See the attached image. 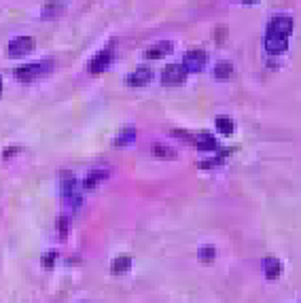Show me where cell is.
I'll return each instance as SVG.
<instances>
[{"label":"cell","mask_w":301,"mask_h":303,"mask_svg":"<svg viewBox=\"0 0 301 303\" xmlns=\"http://www.w3.org/2000/svg\"><path fill=\"white\" fill-rule=\"evenodd\" d=\"M51 66H53V62L26 64V66L15 68V77H17V81H21V83H32V81H38L40 77H45L47 72L51 70Z\"/></svg>","instance_id":"6da1fadb"},{"label":"cell","mask_w":301,"mask_h":303,"mask_svg":"<svg viewBox=\"0 0 301 303\" xmlns=\"http://www.w3.org/2000/svg\"><path fill=\"white\" fill-rule=\"evenodd\" d=\"M34 45L36 42L32 36H17L7 45V55L9 57H24L34 51Z\"/></svg>","instance_id":"7a4b0ae2"},{"label":"cell","mask_w":301,"mask_h":303,"mask_svg":"<svg viewBox=\"0 0 301 303\" xmlns=\"http://www.w3.org/2000/svg\"><path fill=\"white\" fill-rule=\"evenodd\" d=\"M291 32H293V19L289 15H276L267 24V34H271V36L289 38Z\"/></svg>","instance_id":"3957f363"},{"label":"cell","mask_w":301,"mask_h":303,"mask_svg":"<svg viewBox=\"0 0 301 303\" xmlns=\"http://www.w3.org/2000/svg\"><path fill=\"white\" fill-rule=\"evenodd\" d=\"M187 81V70L182 64H168L161 72V83L164 85H182Z\"/></svg>","instance_id":"277c9868"},{"label":"cell","mask_w":301,"mask_h":303,"mask_svg":"<svg viewBox=\"0 0 301 303\" xmlns=\"http://www.w3.org/2000/svg\"><path fill=\"white\" fill-rule=\"evenodd\" d=\"M206 51H202V49H193V51H189L187 55H184V60H182V68L187 70V75L189 72H199V70H204V66H206Z\"/></svg>","instance_id":"5b68a950"},{"label":"cell","mask_w":301,"mask_h":303,"mask_svg":"<svg viewBox=\"0 0 301 303\" xmlns=\"http://www.w3.org/2000/svg\"><path fill=\"white\" fill-rule=\"evenodd\" d=\"M112 55H114V51H112V47H106V49H102L100 51L94 60L89 62V72L91 75H100V72H104L108 66H110V62H112Z\"/></svg>","instance_id":"8992f818"},{"label":"cell","mask_w":301,"mask_h":303,"mask_svg":"<svg viewBox=\"0 0 301 303\" xmlns=\"http://www.w3.org/2000/svg\"><path fill=\"white\" fill-rule=\"evenodd\" d=\"M62 197L68 201V204H73L75 208L81 206L83 197H81V193H79V182H77L75 178H68V180L62 184Z\"/></svg>","instance_id":"52a82bcc"},{"label":"cell","mask_w":301,"mask_h":303,"mask_svg":"<svg viewBox=\"0 0 301 303\" xmlns=\"http://www.w3.org/2000/svg\"><path fill=\"white\" fill-rule=\"evenodd\" d=\"M151 79H153L151 68L140 66L138 70L132 72V75H127V77H125V85H130V87H142V85H147Z\"/></svg>","instance_id":"ba28073f"},{"label":"cell","mask_w":301,"mask_h":303,"mask_svg":"<svg viewBox=\"0 0 301 303\" xmlns=\"http://www.w3.org/2000/svg\"><path fill=\"white\" fill-rule=\"evenodd\" d=\"M265 51L271 53V55H280L289 49V40L282 38V36H271V34H265Z\"/></svg>","instance_id":"9c48e42d"},{"label":"cell","mask_w":301,"mask_h":303,"mask_svg":"<svg viewBox=\"0 0 301 303\" xmlns=\"http://www.w3.org/2000/svg\"><path fill=\"white\" fill-rule=\"evenodd\" d=\"M110 176V170L108 168H96V170H91L89 174H87V178L83 180V187L85 189H94V187H98L102 180H106Z\"/></svg>","instance_id":"30bf717a"},{"label":"cell","mask_w":301,"mask_h":303,"mask_svg":"<svg viewBox=\"0 0 301 303\" xmlns=\"http://www.w3.org/2000/svg\"><path fill=\"white\" fill-rule=\"evenodd\" d=\"M263 271H265V278H269V280L280 278L282 276V263H280V259L265 257L263 259Z\"/></svg>","instance_id":"8fae6325"},{"label":"cell","mask_w":301,"mask_h":303,"mask_svg":"<svg viewBox=\"0 0 301 303\" xmlns=\"http://www.w3.org/2000/svg\"><path fill=\"white\" fill-rule=\"evenodd\" d=\"M170 51H172V42L164 40V42H157V45L149 47V49L145 51V57H147V60H159V57L168 55Z\"/></svg>","instance_id":"7c38bea8"},{"label":"cell","mask_w":301,"mask_h":303,"mask_svg":"<svg viewBox=\"0 0 301 303\" xmlns=\"http://www.w3.org/2000/svg\"><path fill=\"white\" fill-rule=\"evenodd\" d=\"M193 144H195L197 151H204V153L217 149V140H214L210 134H199V136H195V138H193Z\"/></svg>","instance_id":"4fadbf2b"},{"label":"cell","mask_w":301,"mask_h":303,"mask_svg":"<svg viewBox=\"0 0 301 303\" xmlns=\"http://www.w3.org/2000/svg\"><path fill=\"white\" fill-rule=\"evenodd\" d=\"M132 267V257L130 254H121L112 261V273H117V276H123V273H127Z\"/></svg>","instance_id":"5bb4252c"},{"label":"cell","mask_w":301,"mask_h":303,"mask_svg":"<svg viewBox=\"0 0 301 303\" xmlns=\"http://www.w3.org/2000/svg\"><path fill=\"white\" fill-rule=\"evenodd\" d=\"M151 153H153V157H157V159H176L178 157V153L174 149L166 147V144H153Z\"/></svg>","instance_id":"9a60e30c"},{"label":"cell","mask_w":301,"mask_h":303,"mask_svg":"<svg viewBox=\"0 0 301 303\" xmlns=\"http://www.w3.org/2000/svg\"><path fill=\"white\" fill-rule=\"evenodd\" d=\"M214 125H217V129L223 136H231L234 134V119L227 117V114H219V117L214 119Z\"/></svg>","instance_id":"2e32d148"},{"label":"cell","mask_w":301,"mask_h":303,"mask_svg":"<svg viewBox=\"0 0 301 303\" xmlns=\"http://www.w3.org/2000/svg\"><path fill=\"white\" fill-rule=\"evenodd\" d=\"M231 75H234L231 62H217V66H214V77L221 79V81H225V79H229Z\"/></svg>","instance_id":"e0dca14e"},{"label":"cell","mask_w":301,"mask_h":303,"mask_svg":"<svg viewBox=\"0 0 301 303\" xmlns=\"http://www.w3.org/2000/svg\"><path fill=\"white\" fill-rule=\"evenodd\" d=\"M136 140V129L134 127H127V129H123V132L114 138V144L117 147H127V144H132Z\"/></svg>","instance_id":"ac0fdd59"},{"label":"cell","mask_w":301,"mask_h":303,"mask_svg":"<svg viewBox=\"0 0 301 303\" xmlns=\"http://www.w3.org/2000/svg\"><path fill=\"white\" fill-rule=\"evenodd\" d=\"M197 257H199V261L202 263H212L214 257H217V250H214L212 246H202L199 252H197Z\"/></svg>","instance_id":"d6986e66"},{"label":"cell","mask_w":301,"mask_h":303,"mask_svg":"<svg viewBox=\"0 0 301 303\" xmlns=\"http://www.w3.org/2000/svg\"><path fill=\"white\" fill-rule=\"evenodd\" d=\"M55 227H57V231H60L62 240H66V236H68V227H70V221L66 219V216H60V219H57V223H55Z\"/></svg>","instance_id":"ffe728a7"},{"label":"cell","mask_w":301,"mask_h":303,"mask_svg":"<svg viewBox=\"0 0 301 303\" xmlns=\"http://www.w3.org/2000/svg\"><path fill=\"white\" fill-rule=\"evenodd\" d=\"M60 11H62L60 5L51 3V5H47L45 9H42V17H45V19H53V13H60Z\"/></svg>","instance_id":"44dd1931"},{"label":"cell","mask_w":301,"mask_h":303,"mask_svg":"<svg viewBox=\"0 0 301 303\" xmlns=\"http://www.w3.org/2000/svg\"><path fill=\"white\" fill-rule=\"evenodd\" d=\"M55 259H57V252H47L45 257H42V265L45 267H53V263H55Z\"/></svg>","instance_id":"7402d4cb"},{"label":"cell","mask_w":301,"mask_h":303,"mask_svg":"<svg viewBox=\"0 0 301 303\" xmlns=\"http://www.w3.org/2000/svg\"><path fill=\"white\" fill-rule=\"evenodd\" d=\"M19 149L17 147H11V149H5V157H13V155H17Z\"/></svg>","instance_id":"603a6c76"},{"label":"cell","mask_w":301,"mask_h":303,"mask_svg":"<svg viewBox=\"0 0 301 303\" xmlns=\"http://www.w3.org/2000/svg\"><path fill=\"white\" fill-rule=\"evenodd\" d=\"M244 3H246V5H254V3H257V0H244Z\"/></svg>","instance_id":"cb8c5ba5"},{"label":"cell","mask_w":301,"mask_h":303,"mask_svg":"<svg viewBox=\"0 0 301 303\" xmlns=\"http://www.w3.org/2000/svg\"><path fill=\"white\" fill-rule=\"evenodd\" d=\"M0 91H3V79H0Z\"/></svg>","instance_id":"d4e9b609"}]
</instances>
